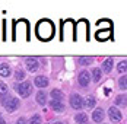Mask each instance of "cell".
I'll return each instance as SVG.
<instances>
[{"mask_svg": "<svg viewBox=\"0 0 127 124\" xmlns=\"http://www.w3.org/2000/svg\"><path fill=\"white\" fill-rule=\"evenodd\" d=\"M37 35L41 39H50L53 37V25L48 21H41L37 25Z\"/></svg>", "mask_w": 127, "mask_h": 124, "instance_id": "cell-1", "label": "cell"}, {"mask_svg": "<svg viewBox=\"0 0 127 124\" xmlns=\"http://www.w3.org/2000/svg\"><path fill=\"white\" fill-rule=\"evenodd\" d=\"M1 105H3L9 112H13V111H16L18 107H19V99L13 98V96H7V95H4V96L1 98Z\"/></svg>", "mask_w": 127, "mask_h": 124, "instance_id": "cell-2", "label": "cell"}, {"mask_svg": "<svg viewBox=\"0 0 127 124\" xmlns=\"http://www.w3.org/2000/svg\"><path fill=\"white\" fill-rule=\"evenodd\" d=\"M16 91H18V93H19L21 96L28 98V96L31 95V92H32V86H31L29 82H24V83H19V85L16 86Z\"/></svg>", "mask_w": 127, "mask_h": 124, "instance_id": "cell-3", "label": "cell"}, {"mask_svg": "<svg viewBox=\"0 0 127 124\" xmlns=\"http://www.w3.org/2000/svg\"><path fill=\"white\" fill-rule=\"evenodd\" d=\"M25 66L29 72H37V69L39 67V63L34 57H28V59H25Z\"/></svg>", "mask_w": 127, "mask_h": 124, "instance_id": "cell-4", "label": "cell"}, {"mask_svg": "<svg viewBox=\"0 0 127 124\" xmlns=\"http://www.w3.org/2000/svg\"><path fill=\"white\" fill-rule=\"evenodd\" d=\"M82 96L80 95H77V93H75V95H72L70 96V105H72V108H75V110H80L82 108Z\"/></svg>", "mask_w": 127, "mask_h": 124, "instance_id": "cell-5", "label": "cell"}, {"mask_svg": "<svg viewBox=\"0 0 127 124\" xmlns=\"http://www.w3.org/2000/svg\"><path fill=\"white\" fill-rule=\"evenodd\" d=\"M108 114H110V118H111L113 121H115V123H118V121L121 120V112L118 111L115 107H111V108L108 110Z\"/></svg>", "mask_w": 127, "mask_h": 124, "instance_id": "cell-6", "label": "cell"}, {"mask_svg": "<svg viewBox=\"0 0 127 124\" xmlns=\"http://www.w3.org/2000/svg\"><path fill=\"white\" fill-rule=\"evenodd\" d=\"M89 80H91V76H89L88 72H82V73L79 74V83H80L82 86H88Z\"/></svg>", "mask_w": 127, "mask_h": 124, "instance_id": "cell-7", "label": "cell"}, {"mask_svg": "<svg viewBox=\"0 0 127 124\" xmlns=\"http://www.w3.org/2000/svg\"><path fill=\"white\" fill-rule=\"evenodd\" d=\"M92 118H94L95 123H101L102 120H104V110L102 108H96L94 111V114H92Z\"/></svg>", "mask_w": 127, "mask_h": 124, "instance_id": "cell-8", "label": "cell"}, {"mask_svg": "<svg viewBox=\"0 0 127 124\" xmlns=\"http://www.w3.org/2000/svg\"><path fill=\"white\" fill-rule=\"evenodd\" d=\"M50 105H51V108H53L54 111H57V112L64 111V105H63L62 101H56V99H53V101L50 102Z\"/></svg>", "mask_w": 127, "mask_h": 124, "instance_id": "cell-9", "label": "cell"}, {"mask_svg": "<svg viewBox=\"0 0 127 124\" xmlns=\"http://www.w3.org/2000/svg\"><path fill=\"white\" fill-rule=\"evenodd\" d=\"M35 85L38 88H45L48 85V79L45 76H35Z\"/></svg>", "mask_w": 127, "mask_h": 124, "instance_id": "cell-10", "label": "cell"}, {"mask_svg": "<svg viewBox=\"0 0 127 124\" xmlns=\"http://www.w3.org/2000/svg\"><path fill=\"white\" fill-rule=\"evenodd\" d=\"M82 105H85L86 108H92V107H95V98H94L92 95L86 96L85 99H82Z\"/></svg>", "mask_w": 127, "mask_h": 124, "instance_id": "cell-11", "label": "cell"}, {"mask_svg": "<svg viewBox=\"0 0 127 124\" xmlns=\"http://www.w3.org/2000/svg\"><path fill=\"white\" fill-rule=\"evenodd\" d=\"M102 69H104V72H105V73H110V72H111V69H113V60H111V59L104 60V63H102Z\"/></svg>", "mask_w": 127, "mask_h": 124, "instance_id": "cell-12", "label": "cell"}, {"mask_svg": "<svg viewBox=\"0 0 127 124\" xmlns=\"http://www.w3.org/2000/svg\"><path fill=\"white\" fill-rule=\"evenodd\" d=\"M0 76H10V67L7 64H0Z\"/></svg>", "mask_w": 127, "mask_h": 124, "instance_id": "cell-13", "label": "cell"}, {"mask_svg": "<svg viewBox=\"0 0 127 124\" xmlns=\"http://www.w3.org/2000/svg\"><path fill=\"white\" fill-rule=\"evenodd\" d=\"M75 120H76V123H79V124H85L88 121V117H86L85 112H79L76 117H75Z\"/></svg>", "mask_w": 127, "mask_h": 124, "instance_id": "cell-14", "label": "cell"}, {"mask_svg": "<svg viewBox=\"0 0 127 124\" xmlns=\"http://www.w3.org/2000/svg\"><path fill=\"white\" fill-rule=\"evenodd\" d=\"M37 102H38L39 105H44L47 102V96H45V93L42 91H39L38 93H37Z\"/></svg>", "mask_w": 127, "mask_h": 124, "instance_id": "cell-15", "label": "cell"}, {"mask_svg": "<svg viewBox=\"0 0 127 124\" xmlns=\"http://www.w3.org/2000/svg\"><path fill=\"white\" fill-rule=\"evenodd\" d=\"M51 96H53V99H56V101H62L63 92L59 91V89H53V91H51Z\"/></svg>", "mask_w": 127, "mask_h": 124, "instance_id": "cell-16", "label": "cell"}, {"mask_svg": "<svg viewBox=\"0 0 127 124\" xmlns=\"http://www.w3.org/2000/svg\"><path fill=\"white\" fill-rule=\"evenodd\" d=\"M92 79H94L95 82H98V80L101 79V70H99V69L95 67V69L92 70Z\"/></svg>", "mask_w": 127, "mask_h": 124, "instance_id": "cell-17", "label": "cell"}, {"mask_svg": "<svg viewBox=\"0 0 127 124\" xmlns=\"http://www.w3.org/2000/svg\"><path fill=\"white\" fill-rule=\"evenodd\" d=\"M28 124H41V117H39V115H32V117L29 118Z\"/></svg>", "mask_w": 127, "mask_h": 124, "instance_id": "cell-18", "label": "cell"}, {"mask_svg": "<svg viewBox=\"0 0 127 124\" xmlns=\"http://www.w3.org/2000/svg\"><path fill=\"white\" fill-rule=\"evenodd\" d=\"M15 77H16L18 80H24V79H25V72H24V70H21V69H19V70H16V72H15Z\"/></svg>", "mask_w": 127, "mask_h": 124, "instance_id": "cell-19", "label": "cell"}, {"mask_svg": "<svg viewBox=\"0 0 127 124\" xmlns=\"http://www.w3.org/2000/svg\"><path fill=\"white\" fill-rule=\"evenodd\" d=\"M117 70H118L120 73H126V70H127V63H126V62H121L118 66H117Z\"/></svg>", "mask_w": 127, "mask_h": 124, "instance_id": "cell-20", "label": "cell"}, {"mask_svg": "<svg viewBox=\"0 0 127 124\" xmlns=\"http://www.w3.org/2000/svg\"><path fill=\"white\" fill-rule=\"evenodd\" d=\"M115 104L117 105H126V96L124 95H120L115 98Z\"/></svg>", "mask_w": 127, "mask_h": 124, "instance_id": "cell-21", "label": "cell"}, {"mask_svg": "<svg viewBox=\"0 0 127 124\" xmlns=\"http://www.w3.org/2000/svg\"><path fill=\"white\" fill-rule=\"evenodd\" d=\"M79 63L83 64V66H88V64L92 63V59H91V57H80V59H79Z\"/></svg>", "mask_w": 127, "mask_h": 124, "instance_id": "cell-22", "label": "cell"}, {"mask_svg": "<svg viewBox=\"0 0 127 124\" xmlns=\"http://www.w3.org/2000/svg\"><path fill=\"white\" fill-rule=\"evenodd\" d=\"M7 93V85L0 82V95H6Z\"/></svg>", "mask_w": 127, "mask_h": 124, "instance_id": "cell-23", "label": "cell"}, {"mask_svg": "<svg viewBox=\"0 0 127 124\" xmlns=\"http://www.w3.org/2000/svg\"><path fill=\"white\" fill-rule=\"evenodd\" d=\"M118 85H120V89H123V91H124V89H126V76H121V77H120V80H118Z\"/></svg>", "mask_w": 127, "mask_h": 124, "instance_id": "cell-24", "label": "cell"}, {"mask_svg": "<svg viewBox=\"0 0 127 124\" xmlns=\"http://www.w3.org/2000/svg\"><path fill=\"white\" fill-rule=\"evenodd\" d=\"M96 37H98V39L108 38V37H110V32H98V34H96Z\"/></svg>", "mask_w": 127, "mask_h": 124, "instance_id": "cell-25", "label": "cell"}, {"mask_svg": "<svg viewBox=\"0 0 127 124\" xmlns=\"http://www.w3.org/2000/svg\"><path fill=\"white\" fill-rule=\"evenodd\" d=\"M16 124H28V120H25V118L22 117V118H19V120H18V123H16Z\"/></svg>", "mask_w": 127, "mask_h": 124, "instance_id": "cell-26", "label": "cell"}, {"mask_svg": "<svg viewBox=\"0 0 127 124\" xmlns=\"http://www.w3.org/2000/svg\"><path fill=\"white\" fill-rule=\"evenodd\" d=\"M0 124H6V121H4V120L1 118V120H0Z\"/></svg>", "mask_w": 127, "mask_h": 124, "instance_id": "cell-27", "label": "cell"}, {"mask_svg": "<svg viewBox=\"0 0 127 124\" xmlns=\"http://www.w3.org/2000/svg\"><path fill=\"white\" fill-rule=\"evenodd\" d=\"M53 124H64V123H60V121H57V123H53Z\"/></svg>", "mask_w": 127, "mask_h": 124, "instance_id": "cell-28", "label": "cell"}, {"mask_svg": "<svg viewBox=\"0 0 127 124\" xmlns=\"http://www.w3.org/2000/svg\"><path fill=\"white\" fill-rule=\"evenodd\" d=\"M1 118H3V117H1V114H0V120H1Z\"/></svg>", "mask_w": 127, "mask_h": 124, "instance_id": "cell-29", "label": "cell"}]
</instances>
